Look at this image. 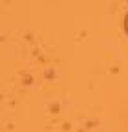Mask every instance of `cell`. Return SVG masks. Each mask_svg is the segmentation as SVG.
Instances as JSON below:
<instances>
[{
	"mask_svg": "<svg viewBox=\"0 0 128 132\" xmlns=\"http://www.w3.org/2000/svg\"><path fill=\"white\" fill-rule=\"evenodd\" d=\"M124 30H126V34H128V15H126V19H124Z\"/></svg>",
	"mask_w": 128,
	"mask_h": 132,
	"instance_id": "1",
	"label": "cell"
}]
</instances>
